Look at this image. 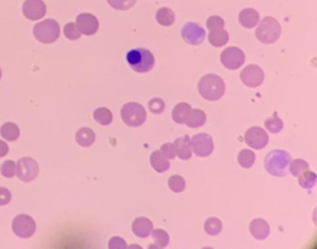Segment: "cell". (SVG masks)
Listing matches in <instances>:
<instances>
[{"mask_svg": "<svg viewBox=\"0 0 317 249\" xmlns=\"http://www.w3.org/2000/svg\"><path fill=\"white\" fill-rule=\"evenodd\" d=\"M160 152L164 154L165 158H167L169 160H172V159H175V156H176L175 145H173L172 143H165V144H162Z\"/></svg>", "mask_w": 317, "mask_h": 249, "instance_id": "40", "label": "cell"}, {"mask_svg": "<svg viewBox=\"0 0 317 249\" xmlns=\"http://www.w3.org/2000/svg\"><path fill=\"white\" fill-rule=\"evenodd\" d=\"M22 14L29 20H40L46 14V5L43 0H26L22 4Z\"/></svg>", "mask_w": 317, "mask_h": 249, "instance_id": "15", "label": "cell"}, {"mask_svg": "<svg viewBox=\"0 0 317 249\" xmlns=\"http://www.w3.org/2000/svg\"><path fill=\"white\" fill-rule=\"evenodd\" d=\"M281 35V26L273 16H265L255 30V36L263 44H274Z\"/></svg>", "mask_w": 317, "mask_h": 249, "instance_id": "4", "label": "cell"}, {"mask_svg": "<svg viewBox=\"0 0 317 249\" xmlns=\"http://www.w3.org/2000/svg\"><path fill=\"white\" fill-rule=\"evenodd\" d=\"M153 222H151L149 218L145 217H139L136 220H134L133 225H131V229H133V233L135 234L139 238H147L151 234L153 231Z\"/></svg>", "mask_w": 317, "mask_h": 249, "instance_id": "17", "label": "cell"}, {"mask_svg": "<svg viewBox=\"0 0 317 249\" xmlns=\"http://www.w3.org/2000/svg\"><path fill=\"white\" fill-rule=\"evenodd\" d=\"M173 145H175L176 155H178L181 160H190L191 156H192V150H191L189 135H184L181 136V138L176 139Z\"/></svg>", "mask_w": 317, "mask_h": 249, "instance_id": "19", "label": "cell"}, {"mask_svg": "<svg viewBox=\"0 0 317 249\" xmlns=\"http://www.w3.org/2000/svg\"><path fill=\"white\" fill-rule=\"evenodd\" d=\"M9 153V147L4 140H0V158L5 156L7 154Z\"/></svg>", "mask_w": 317, "mask_h": 249, "instance_id": "43", "label": "cell"}, {"mask_svg": "<svg viewBox=\"0 0 317 249\" xmlns=\"http://www.w3.org/2000/svg\"><path fill=\"white\" fill-rule=\"evenodd\" d=\"M120 117L125 125L131 128L140 127L147 120V111L142 104L136 102H129L123 105L120 111Z\"/></svg>", "mask_w": 317, "mask_h": 249, "instance_id": "6", "label": "cell"}, {"mask_svg": "<svg viewBox=\"0 0 317 249\" xmlns=\"http://www.w3.org/2000/svg\"><path fill=\"white\" fill-rule=\"evenodd\" d=\"M0 135L8 141H15L19 138V135H20V129H19V127L15 123L8 122L3 124L2 128H0Z\"/></svg>", "mask_w": 317, "mask_h": 249, "instance_id": "24", "label": "cell"}, {"mask_svg": "<svg viewBox=\"0 0 317 249\" xmlns=\"http://www.w3.org/2000/svg\"><path fill=\"white\" fill-rule=\"evenodd\" d=\"M15 171H16V164L14 163L13 160H7L5 163H3L2 167H0V172H2V175L8 179L13 177V176L15 175Z\"/></svg>", "mask_w": 317, "mask_h": 249, "instance_id": "38", "label": "cell"}, {"mask_svg": "<svg viewBox=\"0 0 317 249\" xmlns=\"http://www.w3.org/2000/svg\"><path fill=\"white\" fill-rule=\"evenodd\" d=\"M229 35L224 29L212 30L208 35V41L212 46L215 47H222L228 43Z\"/></svg>", "mask_w": 317, "mask_h": 249, "instance_id": "25", "label": "cell"}, {"mask_svg": "<svg viewBox=\"0 0 317 249\" xmlns=\"http://www.w3.org/2000/svg\"><path fill=\"white\" fill-rule=\"evenodd\" d=\"M150 164L151 167L158 172H165L170 169L169 159L165 158V155L160 150H156L151 154Z\"/></svg>", "mask_w": 317, "mask_h": 249, "instance_id": "20", "label": "cell"}, {"mask_svg": "<svg viewBox=\"0 0 317 249\" xmlns=\"http://www.w3.org/2000/svg\"><path fill=\"white\" fill-rule=\"evenodd\" d=\"M15 173L22 183H31L39 175V164L32 158H21L16 163Z\"/></svg>", "mask_w": 317, "mask_h": 249, "instance_id": "9", "label": "cell"}, {"mask_svg": "<svg viewBox=\"0 0 317 249\" xmlns=\"http://www.w3.org/2000/svg\"><path fill=\"white\" fill-rule=\"evenodd\" d=\"M156 21L162 26H171L175 22V14L169 8H161L156 11Z\"/></svg>", "mask_w": 317, "mask_h": 249, "instance_id": "27", "label": "cell"}, {"mask_svg": "<svg viewBox=\"0 0 317 249\" xmlns=\"http://www.w3.org/2000/svg\"><path fill=\"white\" fill-rule=\"evenodd\" d=\"M224 92H226V85L222 78L217 75H206L198 82V93L206 100L215 102V100L221 99Z\"/></svg>", "mask_w": 317, "mask_h": 249, "instance_id": "2", "label": "cell"}, {"mask_svg": "<svg viewBox=\"0 0 317 249\" xmlns=\"http://www.w3.org/2000/svg\"><path fill=\"white\" fill-rule=\"evenodd\" d=\"M93 118L98 124L109 125L112 122H113V114H112V112L109 111L108 108L99 107L94 111Z\"/></svg>", "mask_w": 317, "mask_h": 249, "instance_id": "28", "label": "cell"}, {"mask_svg": "<svg viewBox=\"0 0 317 249\" xmlns=\"http://www.w3.org/2000/svg\"><path fill=\"white\" fill-rule=\"evenodd\" d=\"M11 200V192L7 187H0V206L8 205Z\"/></svg>", "mask_w": 317, "mask_h": 249, "instance_id": "42", "label": "cell"}, {"mask_svg": "<svg viewBox=\"0 0 317 249\" xmlns=\"http://www.w3.org/2000/svg\"><path fill=\"white\" fill-rule=\"evenodd\" d=\"M95 140V134L91 128H81L80 130L76 133V141L80 147L82 148H89L93 144Z\"/></svg>", "mask_w": 317, "mask_h": 249, "instance_id": "22", "label": "cell"}, {"mask_svg": "<svg viewBox=\"0 0 317 249\" xmlns=\"http://www.w3.org/2000/svg\"><path fill=\"white\" fill-rule=\"evenodd\" d=\"M221 62L226 68L234 69L240 68L243 63L245 62V55L240 49L235 46H231L228 49H224L221 54Z\"/></svg>", "mask_w": 317, "mask_h": 249, "instance_id": "10", "label": "cell"}, {"mask_svg": "<svg viewBox=\"0 0 317 249\" xmlns=\"http://www.w3.org/2000/svg\"><path fill=\"white\" fill-rule=\"evenodd\" d=\"M181 36L185 43L196 46V45H200L204 41L206 30L196 22H187L181 29Z\"/></svg>", "mask_w": 317, "mask_h": 249, "instance_id": "12", "label": "cell"}, {"mask_svg": "<svg viewBox=\"0 0 317 249\" xmlns=\"http://www.w3.org/2000/svg\"><path fill=\"white\" fill-rule=\"evenodd\" d=\"M204 232H206L208 236H218V234L222 232L223 225L221 222V220L216 217H211L204 222Z\"/></svg>", "mask_w": 317, "mask_h": 249, "instance_id": "29", "label": "cell"}, {"mask_svg": "<svg viewBox=\"0 0 317 249\" xmlns=\"http://www.w3.org/2000/svg\"><path fill=\"white\" fill-rule=\"evenodd\" d=\"M238 164L244 169H251L255 163V154L252 150L243 149L240 150V153L238 154Z\"/></svg>", "mask_w": 317, "mask_h": 249, "instance_id": "30", "label": "cell"}, {"mask_svg": "<svg viewBox=\"0 0 317 249\" xmlns=\"http://www.w3.org/2000/svg\"><path fill=\"white\" fill-rule=\"evenodd\" d=\"M149 109H150L151 113L154 114H161L165 111V102L161 98H151L149 100Z\"/></svg>", "mask_w": 317, "mask_h": 249, "instance_id": "37", "label": "cell"}, {"mask_svg": "<svg viewBox=\"0 0 317 249\" xmlns=\"http://www.w3.org/2000/svg\"><path fill=\"white\" fill-rule=\"evenodd\" d=\"M264 125L266 129L273 134L280 133V131L283 130V128H284V123H283V120L277 117L276 113H274V116L271 117V118L266 119Z\"/></svg>", "mask_w": 317, "mask_h": 249, "instance_id": "33", "label": "cell"}, {"mask_svg": "<svg viewBox=\"0 0 317 249\" xmlns=\"http://www.w3.org/2000/svg\"><path fill=\"white\" fill-rule=\"evenodd\" d=\"M308 167H310V165L307 164V161L302 160V159H295V160L290 161V164H289V171H290L291 175L297 177L302 172L308 170Z\"/></svg>", "mask_w": 317, "mask_h": 249, "instance_id": "32", "label": "cell"}, {"mask_svg": "<svg viewBox=\"0 0 317 249\" xmlns=\"http://www.w3.org/2000/svg\"><path fill=\"white\" fill-rule=\"evenodd\" d=\"M108 248L109 249H124L128 248L127 243H125L124 239H122L120 237H113L108 243Z\"/></svg>", "mask_w": 317, "mask_h": 249, "instance_id": "41", "label": "cell"}, {"mask_svg": "<svg viewBox=\"0 0 317 249\" xmlns=\"http://www.w3.org/2000/svg\"><path fill=\"white\" fill-rule=\"evenodd\" d=\"M239 19L240 25L245 29H253L258 25V22L260 20V15L255 9H252V8H245L239 13Z\"/></svg>", "mask_w": 317, "mask_h": 249, "instance_id": "18", "label": "cell"}, {"mask_svg": "<svg viewBox=\"0 0 317 249\" xmlns=\"http://www.w3.org/2000/svg\"><path fill=\"white\" fill-rule=\"evenodd\" d=\"M167 185H169V189L175 194H180L185 190L186 187V181L185 179L180 175H172L167 181Z\"/></svg>", "mask_w": 317, "mask_h": 249, "instance_id": "34", "label": "cell"}, {"mask_svg": "<svg viewBox=\"0 0 317 249\" xmlns=\"http://www.w3.org/2000/svg\"><path fill=\"white\" fill-rule=\"evenodd\" d=\"M264 71L258 65H248L240 72V81L249 88H258L264 82Z\"/></svg>", "mask_w": 317, "mask_h": 249, "instance_id": "11", "label": "cell"}, {"mask_svg": "<svg viewBox=\"0 0 317 249\" xmlns=\"http://www.w3.org/2000/svg\"><path fill=\"white\" fill-rule=\"evenodd\" d=\"M151 237L154 239V244H151L149 248H166L170 243V237L167 232L164 229H155L151 231Z\"/></svg>", "mask_w": 317, "mask_h": 249, "instance_id": "26", "label": "cell"}, {"mask_svg": "<svg viewBox=\"0 0 317 249\" xmlns=\"http://www.w3.org/2000/svg\"><path fill=\"white\" fill-rule=\"evenodd\" d=\"M249 231L255 239L264 240L270 234V226L263 218H255L249 225Z\"/></svg>", "mask_w": 317, "mask_h": 249, "instance_id": "16", "label": "cell"}, {"mask_svg": "<svg viewBox=\"0 0 317 249\" xmlns=\"http://www.w3.org/2000/svg\"><path fill=\"white\" fill-rule=\"evenodd\" d=\"M207 25V29L209 30V31H212V30H218V29H223L224 27V20L221 16H217V15H212L209 16L208 20H207L206 22Z\"/></svg>", "mask_w": 317, "mask_h": 249, "instance_id": "39", "label": "cell"}, {"mask_svg": "<svg viewBox=\"0 0 317 249\" xmlns=\"http://www.w3.org/2000/svg\"><path fill=\"white\" fill-rule=\"evenodd\" d=\"M299 177V184L302 189H312L316 185V173L313 171H310V170H306L301 173V175L297 176Z\"/></svg>", "mask_w": 317, "mask_h": 249, "instance_id": "31", "label": "cell"}, {"mask_svg": "<svg viewBox=\"0 0 317 249\" xmlns=\"http://www.w3.org/2000/svg\"><path fill=\"white\" fill-rule=\"evenodd\" d=\"M207 120V116L203 111L201 109H192L191 108L189 117H187V120L185 124H187L189 128H201L202 125H204Z\"/></svg>", "mask_w": 317, "mask_h": 249, "instance_id": "21", "label": "cell"}, {"mask_svg": "<svg viewBox=\"0 0 317 249\" xmlns=\"http://www.w3.org/2000/svg\"><path fill=\"white\" fill-rule=\"evenodd\" d=\"M108 4L111 5L113 9L116 10H129L130 8L134 7V4L136 3V0H107Z\"/></svg>", "mask_w": 317, "mask_h": 249, "instance_id": "36", "label": "cell"}, {"mask_svg": "<svg viewBox=\"0 0 317 249\" xmlns=\"http://www.w3.org/2000/svg\"><path fill=\"white\" fill-rule=\"evenodd\" d=\"M0 78H2V68H0Z\"/></svg>", "mask_w": 317, "mask_h": 249, "instance_id": "44", "label": "cell"}, {"mask_svg": "<svg viewBox=\"0 0 317 249\" xmlns=\"http://www.w3.org/2000/svg\"><path fill=\"white\" fill-rule=\"evenodd\" d=\"M76 25H77L81 33L87 36L94 35L98 31V29H99V21H98V19L94 15L88 13L80 14L76 18Z\"/></svg>", "mask_w": 317, "mask_h": 249, "instance_id": "14", "label": "cell"}, {"mask_svg": "<svg viewBox=\"0 0 317 249\" xmlns=\"http://www.w3.org/2000/svg\"><path fill=\"white\" fill-rule=\"evenodd\" d=\"M191 111V105L189 103L181 102L179 104H176L172 109V119L173 122L178 123V124H185L187 120V117H189Z\"/></svg>", "mask_w": 317, "mask_h": 249, "instance_id": "23", "label": "cell"}, {"mask_svg": "<svg viewBox=\"0 0 317 249\" xmlns=\"http://www.w3.org/2000/svg\"><path fill=\"white\" fill-rule=\"evenodd\" d=\"M127 62L129 66L133 68V71L139 72V74H145V72L151 71L155 65V57L153 52L149 51L144 47H137L133 49L127 54Z\"/></svg>", "mask_w": 317, "mask_h": 249, "instance_id": "3", "label": "cell"}, {"mask_svg": "<svg viewBox=\"0 0 317 249\" xmlns=\"http://www.w3.org/2000/svg\"><path fill=\"white\" fill-rule=\"evenodd\" d=\"M63 33H64V36L68 39V40H72V41L78 40V39L81 38V35H82L80 30H78L77 25H76L75 22H68V24L64 25Z\"/></svg>", "mask_w": 317, "mask_h": 249, "instance_id": "35", "label": "cell"}, {"mask_svg": "<svg viewBox=\"0 0 317 249\" xmlns=\"http://www.w3.org/2000/svg\"><path fill=\"white\" fill-rule=\"evenodd\" d=\"M244 140L249 148H253L255 150H262L268 145L269 136L263 128L252 127L244 134Z\"/></svg>", "mask_w": 317, "mask_h": 249, "instance_id": "13", "label": "cell"}, {"mask_svg": "<svg viewBox=\"0 0 317 249\" xmlns=\"http://www.w3.org/2000/svg\"><path fill=\"white\" fill-rule=\"evenodd\" d=\"M291 155L285 150H271L264 158V167L274 177H284L288 173Z\"/></svg>", "mask_w": 317, "mask_h": 249, "instance_id": "1", "label": "cell"}, {"mask_svg": "<svg viewBox=\"0 0 317 249\" xmlns=\"http://www.w3.org/2000/svg\"><path fill=\"white\" fill-rule=\"evenodd\" d=\"M191 150L198 156V158H207L209 156L215 149L213 139L211 135L206 133L196 134L190 140Z\"/></svg>", "mask_w": 317, "mask_h": 249, "instance_id": "8", "label": "cell"}, {"mask_svg": "<svg viewBox=\"0 0 317 249\" xmlns=\"http://www.w3.org/2000/svg\"><path fill=\"white\" fill-rule=\"evenodd\" d=\"M13 232L22 239L32 237L36 232V223L29 215H18L11 222Z\"/></svg>", "mask_w": 317, "mask_h": 249, "instance_id": "7", "label": "cell"}, {"mask_svg": "<svg viewBox=\"0 0 317 249\" xmlns=\"http://www.w3.org/2000/svg\"><path fill=\"white\" fill-rule=\"evenodd\" d=\"M33 36L43 44H53L60 38V25L53 19H47L33 26Z\"/></svg>", "mask_w": 317, "mask_h": 249, "instance_id": "5", "label": "cell"}]
</instances>
